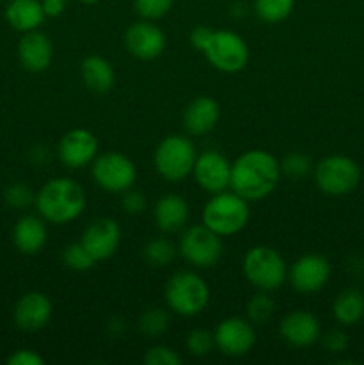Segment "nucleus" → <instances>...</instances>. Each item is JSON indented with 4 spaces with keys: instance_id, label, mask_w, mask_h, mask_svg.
Wrapping results in <instances>:
<instances>
[{
    "instance_id": "1",
    "label": "nucleus",
    "mask_w": 364,
    "mask_h": 365,
    "mask_svg": "<svg viewBox=\"0 0 364 365\" xmlns=\"http://www.w3.org/2000/svg\"><path fill=\"white\" fill-rule=\"evenodd\" d=\"M280 163L266 150H246L231 166V191L246 202H261L277 189Z\"/></svg>"
},
{
    "instance_id": "2",
    "label": "nucleus",
    "mask_w": 364,
    "mask_h": 365,
    "mask_svg": "<svg viewBox=\"0 0 364 365\" xmlns=\"http://www.w3.org/2000/svg\"><path fill=\"white\" fill-rule=\"evenodd\" d=\"M34 205L46 223L66 225L84 212L86 191L68 177L52 178L36 192Z\"/></svg>"
},
{
    "instance_id": "3",
    "label": "nucleus",
    "mask_w": 364,
    "mask_h": 365,
    "mask_svg": "<svg viewBox=\"0 0 364 365\" xmlns=\"http://www.w3.org/2000/svg\"><path fill=\"white\" fill-rule=\"evenodd\" d=\"M248 202L234 191H221L211 196L202 210V223L220 237L239 234L248 225Z\"/></svg>"
},
{
    "instance_id": "4",
    "label": "nucleus",
    "mask_w": 364,
    "mask_h": 365,
    "mask_svg": "<svg viewBox=\"0 0 364 365\" xmlns=\"http://www.w3.org/2000/svg\"><path fill=\"white\" fill-rule=\"evenodd\" d=\"M164 299L171 312L184 317L202 314L211 302L209 285L193 271H177L164 287Z\"/></svg>"
},
{
    "instance_id": "5",
    "label": "nucleus",
    "mask_w": 364,
    "mask_h": 365,
    "mask_svg": "<svg viewBox=\"0 0 364 365\" xmlns=\"http://www.w3.org/2000/svg\"><path fill=\"white\" fill-rule=\"evenodd\" d=\"M243 273L257 291H277L288 280V266L280 253L270 246H253L245 253Z\"/></svg>"
},
{
    "instance_id": "6",
    "label": "nucleus",
    "mask_w": 364,
    "mask_h": 365,
    "mask_svg": "<svg viewBox=\"0 0 364 365\" xmlns=\"http://www.w3.org/2000/svg\"><path fill=\"white\" fill-rule=\"evenodd\" d=\"M196 148L186 135L171 134L157 145L153 152V168L168 182H181L193 173Z\"/></svg>"
},
{
    "instance_id": "7",
    "label": "nucleus",
    "mask_w": 364,
    "mask_h": 365,
    "mask_svg": "<svg viewBox=\"0 0 364 365\" xmlns=\"http://www.w3.org/2000/svg\"><path fill=\"white\" fill-rule=\"evenodd\" d=\"M314 182L327 196H346L360 182V168L346 155H328L314 166Z\"/></svg>"
},
{
    "instance_id": "8",
    "label": "nucleus",
    "mask_w": 364,
    "mask_h": 365,
    "mask_svg": "<svg viewBox=\"0 0 364 365\" xmlns=\"http://www.w3.org/2000/svg\"><path fill=\"white\" fill-rule=\"evenodd\" d=\"M203 56L214 70L221 73H238L248 64L250 50L245 39L234 31H214Z\"/></svg>"
},
{
    "instance_id": "9",
    "label": "nucleus",
    "mask_w": 364,
    "mask_h": 365,
    "mask_svg": "<svg viewBox=\"0 0 364 365\" xmlns=\"http://www.w3.org/2000/svg\"><path fill=\"white\" fill-rule=\"evenodd\" d=\"M91 177L100 189L121 195L134 187L138 170L127 155L120 152H103L91 163Z\"/></svg>"
},
{
    "instance_id": "10",
    "label": "nucleus",
    "mask_w": 364,
    "mask_h": 365,
    "mask_svg": "<svg viewBox=\"0 0 364 365\" xmlns=\"http://www.w3.org/2000/svg\"><path fill=\"white\" fill-rule=\"evenodd\" d=\"M177 252L182 259L191 266L207 269L214 267L223 257V242L218 234H214L206 225H195L184 230L178 241Z\"/></svg>"
},
{
    "instance_id": "11",
    "label": "nucleus",
    "mask_w": 364,
    "mask_h": 365,
    "mask_svg": "<svg viewBox=\"0 0 364 365\" xmlns=\"http://www.w3.org/2000/svg\"><path fill=\"white\" fill-rule=\"evenodd\" d=\"M257 341L256 328L248 319L243 317H227L220 321L214 330V346L218 351L231 359L248 355Z\"/></svg>"
},
{
    "instance_id": "12",
    "label": "nucleus",
    "mask_w": 364,
    "mask_h": 365,
    "mask_svg": "<svg viewBox=\"0 0 364 365\" xmlns=\"http://www.w3.org/2000/svg\"><path fill=\"white\" fill-rule=\"evenodd\" d=\"M332 266L323 255L307 253L296 259L288 271L291 287L300 294H314L327 285Z\"/></svg>"
},
{
    "instance_id": "13",
    "label": "nucleus",
    "mask_w": 364,
    "mask_h": 365,
    "mask_svg": "<svg viewBox=\"0 0 364 365\" xmlns=\"http://www.w3.org/2000/svg\"><path fill=\"white\" fill-rule=\"evenodd\" d=\"M231 166L223 153L218 150H206L196 155L191 175L203 191L216 195L231 187Z\"/></svg>"
},
{
    "instance_id": "14",
    "label": "nucleus",
    "mask_w": 364,
    "mask_h": 365,
    "mask_svg": "<svg viewBox=\"0 0 364 365\" xmlns=\"http://www.w3.org/2000/svg\"><path fill=\"white\" fill-rule=\"evenodd\" d=\"M98 155V139L86 128H71L63 134L57 145V157L61 164L70 170L89 166Z\"/></svg>"
},
{
    "instance_id": "15",
    "label": "nucleus",
    "mask_w": 364,
    "mask_h": 365,
    "mask_svg": "<svg viewBox=\"0 0 364 365\" xmlns=\"http://www.w3.org/2000/svg\"><path fill=\"white\" fill-rule=\"evenodd\" d=\"M123 43L132 57L141 61H153L163 56L166 48V36L153 21L141 20L125 31Z\"/></svg>"
},
{
    "instance_id": "16",
    "label": "nucleus",
    "mask_w": 364,
    "mask_h": 365,
    "mask_svg": "<svg viewBox=\"0 0 364 365\" xmlns=\"http://www.w3.org/2000/svg\"><path fill=\"white\" fill-rule=\"evenodd\" d=\"M81 242L96 262H103V260L111 259L120 248V225L111 217H96L84 228Z\"/></svg>"
},
{
    "instance_id": "17",
    "label": "nucleus",
    "mask_w": 364,
    "mask_h": 365,
    "mask_svg": "<svg viewBox=\"0 0 364 365\" xmlns=\"http://www.w3.org/2000/svg\"><path fill=\"white\" fill-rule=\"evenodd\" d=\"M54 314L52 302L46 294L31 291L21 296L13 309V319L20 330L39 331L50 323Z\"/></svg>"
},
{
    "instance_id": "18",
    "label": "nucleus",
    "mask_w": 364,
    "mask_h": 365,
    "mask_svg": "<svg viewBox=\"0 0 364 365\" xmlns=\"http://www.w3.org/2000/svg\"><path fill=\"white\" fill-rule=\"evenodd\" d=\"M282 341L293 348H309L321 337V324L314 314L305 310L289 312L278 327Z\"/></svg>"
},
{
    "instance_id": "19",
    "label": "nucleus",
    "mask_w": 364,
    "mask_h": 365,
    "mask_svg": "<svg viewBox=\"0 0 364 365\" xmlns=\"http://www.w3.org/2000/svg\"><path fill=\"white\" fill-rule=\"evenodd\" d=\"M18 61L21 68L31 73H41L52 64L54 45L49 36L41 31L24 32L18 41Z\"/></svg>"
},
{
    "instance_id": "20",
    "label": "nucleus",
    "mask_w": 364,
    "mask_h": 365,
    "mask_svg": "<svg viewBox=\"0 0 364 365\" xmlns=\"http://www.w3.org/2000/svg\"><path fill=\"white\" fill-rule=\"evenodd\" d=\"M220 121V106L211 96H196L184 109L182 123L186 132L193 138H200L216 128Z\"/></svg>"
},
{
    "instance_id": "21",
    "label": "nucleus",
    "mask_w": 364,
    "mask_h": 365,
    "mask_svg": "<svg viewBox=\"0 0 364 365\" xmlns=\"http://www.w3.org/2000/svg\"><path fill=\"white\" fill-rule=\"evenodd\" d=\"M153 220L163 234H177L184 230L189 221V205L181 195L168 192L156 202Z\"/></svg>"
},
{
    "instance_id": "22",
    "label": "nucleus",
    "mask_w": 364,
    "mask_h": 365,
    "mask_svg": "<svg viewBox=\"0 0 364 365\" xmlns=\"http://www.w3.org/2000/svg\"><path fill=\"white\" fill-rule=\"evenodd\" d=\"M13 245L24 255H36L41 252L49 239L45 220L41 216L25 214L13 227Z\"/></svg>"
},
{
    "instance_id": "23",
    "label": "nucleus",
    "mask_w": 364,
    "mask_h": 365,
    "mask_svg": "<svg viewBox=\"0 0 364 365\" xmlns=\"http://www.w3.org/2000/svg\"><path fill=\"white\" fill-rule=\"evenodd\" d=\"M81 75L86 88L95 95H106L114 88V82H116L113 64L102 56L86 57L81 63Z\"/></svg>"
},
{
    "instance_id": "24",
    "label": "nucleus",
    "mask_w": 364,
    "mask_h": 365,
    "mask_svg": "<svg viewBox=\"0 0 364 365\" xmlns=\"http://www.w3.org/2000/svg\"><path fill=\"white\" fill-rule=\"evenodd\" d=\"M46 14L39 0H11L6 7V20L14 31L31 32L41 27Z\"/></svg>"
},
{
    "instance_id": "25",
    "label": "nucleus",
    "mask_w": 364,
    "mask_h": 365,
    "mask_svg": "<svg viewBox=\"0 0 364 365\" xmlns=\"http://www.w3.org/2000/svg\"><path fill=\"white\" fill-rule=\"evenodd\" d=\"M332 316L341 327H355L364 317V294L357 289H346L332 303Z\"/></svg>"
},
{
    "instance_id": "26",
    "label": "nucleus",
    "mask_w": 364,
    "mask_h": 365,
    "mask_svg": "<svg viewBox=\"0 0 364 365\" xmlns=\"http://www.w3.org/2000/svg\"><path fill=\"white\" fill-rule=\"evenodd\" d=\"M143 260L152 267H166L173 262L177 248L166 237H153L143 246Z\"/></svg>"
},
{
    "instance_id": "27",
    "label": "nucleus",
    "mask_w": 364,
    "mask_h": 365,
    "mask_svg": "<svg viewBox=\"0 0 364 365\" xmlns=\"http://www.w3.org/2000/svg\"><path fill=\"white\" fill-rule=\"evenodd\" d=\"M138 328L146 339L163 337L170 328V314L161 307H150L139 316Z\"/></svg>"
},
{
    "instance_id": "28",
    "label": "nucleus",
    "mask_w": 364,
    "mask_h": 365,
    "mask_svg": "<svg viewBox=\"0 0 364 365\" xmlns=\"http://www.w3.org/2000/svg\"><path fill=\"white\" fill-rule=\"evenodd\" d=\"M295 9V0H253V11L264 24H280Z\"/></svg>"
},
{
    "instance_id": "29",
    "label": "nucleus",
    "mask_w": 364,
    "mask_h": 365,
    "mask_svg": "<svg viewBox=\"0 0 364 365\" xmlns=\"http://www.w3.org/2000/svg\"><path fill=\"white\" fill-rule=\"evenodd\" d=\"M275 303L266 291H259L246 303V319L256 324H266L273 317Z\"/></svg>"
},
{
    "instance_id": "30",
    "label": "nucleus",
    "mask_w": 364,
    "mask_h": 365,
    "mask_svg": "<svg viewBox=\"0 0 364 365\" xmlns=\"http://www.w3.org/2000/svg\"><path fill=\"white\" fill-rule=\"evenodd\" d=\"M63 264L75 273H86L95 266L96 260L89 255L82 242H74L63 250Z\"/></svg>"
},
{
    "instance_id": "31",
    "label": "nucleus",
    "mask_w": 364,
    "mask_h": 365,
    "mask_svg": "<svg viewBox=\"0 0 364 365\" xmlns=\"http://www.w3.org/2000/svg\"><path fill=\"white\" fill-rule=\"evenodd\" d=\"M313 170V160L302 152L289 153V155H285L280 163L282 175L291 178V180H302V178H305Z\"/></svg>"
},
{
    "instance_id": "32",
    "label": "nucleus",
    "mask_w": 364,
    "mask_h": 365,
    "mask_svg": "<svg viewBox=\"0 0 364 365\" xmlns=\"http://www.w3.org/2000/svg\"><path fill=\"white\" fill-rule=\"evenodd\" d=\"M186 348L196 359H203V356L209 355L213 351L214 346V334H211L209 330H203V328H195L188 334L186 339Z\"/></svg>"
},
{
    "instance_id": "33",
    "label": "nucleus",
    "mask_w": 364,
    "mask_h": 365,
    "mask_svg": "<svg viewBox=\"0 0 364 365\" xmlns=\"http://www.w3.org/2000/svg\"><path fill=\"white\" fill-rule=\"evenodd\" d=\"M132 6L143 20L156 21L170 13L173 0H132Z\"/></svg>"
},
{
    "instance_id": "34",
    "label": "nucleus",
    "mask_w": 364,
    "mask_h": 365,
    "mask_svg": "<svg viewBox=\"0 0 364 365\" xmlns=\"http://www.w3.org/2000/svg\"><path fill=\"white\" fill-rule=\"evenodd\" d=\"M4 200L13 209H27L29 205H34L36 192L29 185L16 182L4 191Z\"/></svg>"
},
{
    "instance_id": "35",
    "label": "nucleus",
    "mask_w": 364,
    "mask_h": 365,
    "mask_svg": "<svg viewBox=\"0 0 364 365\" xmlns=\"http://www.w3.org/2000/svg\"><path fill=\"white\" fill-rule=\"evenodd\" d=\"M146 365H181L182 359L173 348H168V346H152V348L146 349L145 356H143Z\"/></svg>"
},
{
    "instance_id": "36",
    "label": "nucleus",
    "mask_w": 364,
    "mask_h": 365,
    "mask_svg": "<svg viewBox=\"0 0 364 365\" xmlns=\"http://www.w3.org/2000/svg\"><path fill=\"white\" fill-rule=\"evenodd\" d=\"M120 205L127 214H131V216H138V214L145 212L148 203H146V196L143 195L141 191H136V189L131 187L125 192H121Z\"/></svg>"
},
{
    "instance_id": "37",
    "label": "nucleus",
    "mask_w": 364,
    "mask_h": 365,
    "mask_svg": "<svg viewBox=\"0 0 364 365\" xmlns=\"http://www.w3.org/2000/svg\"><path fill=\"white\" fill-rule=\"evenodd\" d=\"M320 339H321V344H323V348L330 353L346 351V348H348V342H350L346 331L339 330V328H335V330H328L327 334L321 335Z\"/></svg>"
},
{
    "instance_id": "38",
    "label": "nucleus",
    "mask_w": 364,
    "mask_h": 365,
    "mask_svg": "<svg viewBox=\"0 0 364 365\" xmlns=\"http://www.w3.org/2000/svg\"><path fill=\"white\" fill-rule=\"evenodd\" d=\"M45 359L34 349H16L13 355L7 356V365H43Z\"/></svg>"
},
{
    "instance_id": "39",
    "label": "nucleus",
    "mask_w": 364,
    "mask_h": 365,
    "mask_svg": "<svg viewBox=\"0 0 364 365\" xmlns=\"http://www.w3.org/2000/svg\"><path fill=\"white\" fill-rule=\"evenodd\" d=\"M213 32V29L207 27V25H198V27H195L189 32V45L195 50H198V52H203Z\"/></svg>"
},
{
    "instance_id": "40",
    "label": "nucleus",
    "mask_w": 364,
    "mask_h": 365,
    "mask_svg": "<svg viewBox=\"0 0 364 365\" xmlns=\"http://www.w3.org/2000/svg\"><path fill=\"white\" fill-rule=\"evenodd\" d=\"M81 4H84V6H95V4H98L100 0H79Z\"/></svg>"
},
{
    "instance_id": "41",
    "label": "nucleus",
    "mask_w": 364,
    "mask_h": 365,
    "mask_svg": "<svg viewBox=\"0 0 364 365\" xmlns=\"http://www.w3.org/2000/svg\"><path fill=\"white\" fill-rule=\"evenodd\" d=\"M63 2H68V0H63Z\"/></svg>"
}]
</instances>
